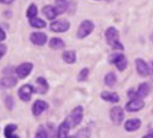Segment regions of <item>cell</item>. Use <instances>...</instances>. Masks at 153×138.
<instances>
[{
    "label": "cell",
    "mask_w": 153,
    "mask_h": 138,
    "mask_svg": "<svg viewBox=\"0 0 153 138\" xmlns=\"http://www.w3.org/2000/svg\"><path fill=\"white\" fill-rule=\"evenodd\" d=\"M37 14H38V9H37V6H36L35 4H31L30 6L27 7V11H26V16H27L28 19L36 17V16H37Z\"/></svg>",
    "instance_id": "obj_26"
},
{
    "label": "cell",
    "mask_w": 153,
    "mask_h": 138,
    "mask_svg": "<svg viewBox=\"0 0 153 138\" xmlns=\"http://www.w3.org/2000/svg\"><path fill=\"white\" fill-rule=\"evenodd\" d=\"M54 7H56V11L58 15L64 14L67 11V9H68V1H67V0H56Z\"/></svg>",
    "instance_id": "obj_22"
},
{
    "label": "cell",
    "mask_w": 153,
    "mask_h": 138,
    "mask_svg": "<svg viewBox=\"0 0 153 138\" xmlns=\"http://www.w3.org/2000/svg\"><path fill=\"white\" fill-rule=\"evenodd\" d=\"M123 116H125V114H123L122 107L115 106V107L111 108V111H110V118L112 120L114 123L120 125V123L123 121Z\"/></svg>",
    "instance_id": "obj_9"
},
{
    "label": "cell",
    "mask_w": 153,
    "mask_h": 138,
    "mask_svg": "<svg viewBox=\"0 0 153 138\" xmlns=\"http://www.w3.org/2000/svg\"><path fill=\"white\" fill-rule=\"evenodd\" d=\"M143 107H145V102H143L142 99H138V97H133L131 101L126 104V110L128 112H137Z\"/></svg>",
    "instance_id": "obj_8"
},
{
    "label": "cell",
    "mask_w": 153,
    "mask_h": 138,
    "mask_svg": "<svg viewBox=\"0 0 153 138\" xmlns=\"http://www.w3.org/2000/svg\"><path fill=\"white\" fill-rule=\"evenodd\" d=\"M67 138H75V137H74V136H68Z\"/></svg>",
    "instance_id": "obj_35"
},
{
    "label": "cell",
    "mask_w": 153,
    "mask_h": 138,
    "mask_svg": "<svg viewBox=\"0 0 153 138\" xmlns=\"http://www.w3.org/2000/svg\"><path fill=\"white\" fill-rule=\"evenodd\" d=\"M136 69H137V73L142 76H148L151 74V67L143 61L141 58H137L136 59Z\"/></svg>",
    "instance_id": "obj_10"
},
{
    "label": "cell",
    "mask_w": 153,
    "mask_h": 138,
    "mask_svg": "<svg viewBox=\"0 0 153 138\" xmlns=\"http://www.w3.org/2000/svg\"><path fill=\"white\" fill-rule=\"evenodd\" d=\"M94 30V24L90 21V20H84V21L80 24L79 28H78V32H76V36L78 38H85L87 36H89Z\"/></svg>",
    "instance_id": "obj_2"
},
{
    "label": "cell",
    "mask_w": 153,
    "mask_h": 138,
    "mask_svg": "<svg viewBox=\"0 0 153 138\" xmlns=\"http://www.w3.org/2000/svg\"><path fill=\"white\" fill-rule=\"evenodd\" d=\"M73 126V122L71 120V117H67L63 121V123H61V126L58 127V133H57V138H67L69 133V130Z\"/></svg>",
    "instance_id": "obj_6"
},
{
    "label": "cell",
    "mask_w": 153,
    "mask_h": 138,
    "mask_svg": "<svg viewBox=\"0 0 153 138\" xmlns=\"http://www.w3.org/2000/svg\"><path fill=\"white\" fill-rule=\"evenodd\" d=\"M35 138H50V137H48V133L46 132V130H45V128L40 127V128H38V131L36 132V136H35Z\"/></svg>",
    "instance_id": "obj_28"
},
{
    "label": "cell",
    "mask_w": 153,
    "mask_h": 138,
    "mask_svg": "<svg viewBox=\"0 0 153 138\" xmlns=\"http://www.w3.org/2000/svg\"><path fill=\"white\" fill-rule=\"evenodd\" d=\"M35 91H36V89L31 84H25V85H22L20 89H19L17 95H19V97H20L22 101L27 102V101L31 100V96H32V94Z\"/></svg>",
    "instance_id": "obj_3"
},
{
    "label": "cell",
    "mask_w": 153,
    "mask_h": 138,
    "mask_svg": "<svg viewBox=\"0 0 153 138\" xmlns=\"http://www.w3.org/2000/svg\"><path fill=\"white\" fill-rule=\"evenodd\" d=\"M149 93H151V86H149V84H148V83H142V84H140L137 91L135 93V97L145 99Z\"/></svg>",
    "instance_id": "obj_15"
},
{
    "label": "cell",
    "mask_w": 153,
    "mask_h": 138,
    "mask_svg": "<svg viewBox=\"0 0 153 138\" xmlns=\"http://www.w3.org/2000/svg\"><path fill=\"white\" fill-rule=\"evenodd\" d=\"M151 70H152V72H153V62H152V63H151Z\"/></svg>",
    "instance_id": "obj_34"
},
{
    "label": "cell",
    "mask_w": 153,
    "mask_h": 138,
    "mask_svg": "<svg viewBox=\"0 0 153 138\" xmlns=\"http://www.w3.org/2000/svg\"><path fill=\"white\" fill-rule=\"evenodd\" d=\"M69 27H71V24L67 21V20H57V21H53V22L50 25L51 31L57 32V33L68 31Z\"/></svg>",
    "instance_id": "obj_5"
},
{
    "label": "cell",
    "mask_w": 153,
    "mask_h": 138,
    "mask_svg": "<svg viewBox=\"0 0 153 138\" xmlns=\"http://www.w3.org/2000/svg\"><path fill=\"white\" fill-rule=\"evenodd\" d=\"M6 39V33H5V31L4 30L0 27V42H3V41H5Z\"/></svg>",
    "instance_id": "obj_31"
},
{
    "label": "cell",
    "mask_w": 153,
    "mask_h": 138,
    "mask_svg": "<svg viewBox=\"0 0 153 138\" xmlns=\"http://www.w3.org/2000/svg\"><path fill=\"white\" fill-rule=\"evenodd\" d=\"M30 25L35 28H45L46 27V21L42 19H38L37 16L36 17H32L30 19Z\"/></svg>",
    "instance_id": "obj_25"
},
{
    "label": "cell",
    "mask_w": 153,
    "mask_h": 138,
    "mask_svg": "<svg viewBox=\"0 0 153 138\" xmlns=\"http://www.w3.org/2000/svg\"><path fill=\"white\" fill-rule=\"evenodd\" d=\"M15 0H0V3L1 4H5V5H9V4H11V3H14Z\"/></svg>",
    "instance_id": "obj_32"
},
{
    "label": "cell",
    "mask_w": 153,
    "mask_h": 138,
    "mask_svg": "<svg viewBox=\"0 0 153 138\" xmlns=\"http://www.w3.org/2000/svg\"><path fill=\"white\" fill-rule=\"evenodd\" d=\"M6 51H7V47L5 45H3V43H0V59H1L5 56Z\"/></svg>",
    "instance_id": "obj_30"
},
{
    "label": "cell",
    "mask_w": 153,
    "mask_h": 138,
    "mask_svg": "<svg viewBox=\"0 0 153 138\" xmlns=\"http://www.w3.org/2000/svg\"><path fill=\"white\" fill-rule=\"evenodd\" d=\"M69 117H71V120L73 122V126L74 127L78 126L83 120V107L82 106H76L75 108H73V111H72Z\"/></svg>",
    "instance_id": "obj_12"
},
{
    "label": "cell",
    "mask_w": 153,
    "mask_h": 138,
    "mask_svg": "<svg viewBox=\"0 0 153 138\" xmlns=\"http://www.w3.org/2000/svg\"><path fill=\"white\" fill-rule=\"evenodd\" d=\"M42 11H43L45 16L48 19V20H54V19L57 17V15H58V14H57V11H56V7L52 6V5H46V6H43Z\"/></svg>",
    "instance_id": "obj_19"
},
{
    "label": "cell",
    "mask_w": 153,
    "mask_h": 138,
    "mask_svg": "<svg viewBox=\"0 0 153 138\" xmlns=\"http://www.w3.org/2000/svg\"><path fill=\"white\" fill-rule=\"evenodd\" d=\"M104 83H105L106 86H110V88L114 86L115 84H116V74L112 73V72L108 73L104 78Z\"/></svg>",
    "instance_id": "obj_24"
},
{
    "label": "cell",
    "mask_w": 153,
    "mask_h": 138,
    "mask_svg": "<svg viewBox=\"0 0 153 138\" xmlns=\"http://www.w3.org/2000/svg\"><path fill=\"white\" fill-rule=\"evenodd\" d=\"M16 84H17V79L13 75H7V76H4V78L0 79V86H1L3 89L14 88Z\"/></svg>",
    "instance_id": "obj_14"
},
{
    "label": "cell",
    "mask_w": 153,
    "mask_h": 138,
    "mask_svg": "<svg viewBox=\"0 0 153 138\" xmlns=\"http://www.w3.org/2000/svg\"><path fill=\"white\" fill-rule=\"evenodd\" d=\"M36 89H37V93L40 94H46L47 91H48V83H47V80L45 78L40 76L36 79Z\"/></svg>",
    "instance_id": "obj_16"
},
{
    "label": "cell",
    "mask_w": 153,
    "mask_h": 138,
    "mask_svg": "<svg viewBox=\"0 0 153 138\" xmlns=\"http://www.w3.org/2000/svg\"><path fill=\"white\" fill-rule=\"evenodd\" d=\"M32 69H33V64L26 62V63H22V64H20L19 67H16L15 68V73H16L17 78L25 79V78H27L28 75L31 74Z\"/></svg>",
    "instance_id": "obj_4"
},
{
    "label": "cell",
    "mask_w": 153,
    "mask_h": 138,
    "mask_svg": "<svg viewBox=\"0 0 153 138\" xmlns=\"http://www.w3.org/2000/svg\"><path fill=\"white\" fill-rule=\"evenodd\" d=\"M62 58H63V61H64L65 63L73 64V63H75V61H76V54H75L74 51H65V52L63 53Z\"/></svg>",
    "instance_id": "obj_23"
},
{
    "label": "cell",
    "mask_w": 153,
    "mask_h": 138,
    "mask_svg": "<svg viewBox=\"0 0 153 138\" xmlns=\"http://www.w3.org/2000/svg\"><path fill=\"white\" fill-rule=\"evenodd\" d=\"M140 127H141V121L138 120V118H132V120L126 121V123H125V130L128 131V132L137 131Z\"/></svg>",
    "instance_id": "obj_17"
},
{
    "label": "cell",
    "mask_w": 153,
    "mask_h": 138,
    "mask_svg": "<svg viewBox=\"0 0 153 138\" xmlns=\"http://www.w3.org/2000/svg\"><path fill=\"white\" fill-rule=\"evenodd\" d=\"M110 62L116 65V68L119 69V70H121V72L125 70L126 67H127V59H126L125 56L121 54V53L114 54V56L111 57V59H110Z\"/></svg>",
    "instance_id": "obj_7"
},
{
    "label": "cell",
    "mask_w": 153,
    "mask_h": 138,
    "mask_svg": "<svg viewBox=\"0 0 153 138\" xmlns=\"http://www.w3.org/2000/svg\"><path fill=\"white\" fill-rule=\"evenodd\" d=\"M151 39H152V41H153V33L151 35Z\"/></svg>",
    "instance_id": "obj_36"
},
{
    "label": "cell",
    "mask_w": 153,
    "mask_h": 138,
    "mask_svg": "<svg viewBox=\"0 0 153 138\" xmlns=\"http://www.w3.org/2000/svg\"><path fill=\"white\" fill-rule=\"evenodd\" d=\"M5 105H6V107L9 108V110H11V108L14 107V99H13V96H6Z\"/></svg>",
    "instance_id": "obj_29"
},
{
    "label": "cell",
    "mask_w": 153,
    "mask_h": 138,
    "mask_svg": "<svg viewBox=\"0 0 153 138\" xmlns=\"http://www.w3.org/2000/svg\"><path fill=\"white\" fill-rule=\"evenodd\" d=\"M88 75H89V68H83L82 70L79 72V74H78V80H79V82L87 80Z\"/></svg>",
    "instance_id": "obj_27"
},
{
    "label": "cell",
    "mask_w": 153,
    "mask_h": 138,
    "mask_svg": "<svg viewBox=\"0 0 153 138\" xmlns=\"http://www.w3.org/2000/svg\"><path fill=\"white\" fill-rule=\"evenodd\" d=\"M47 108H48V104L43 100H36L32 105V114L35 116H41Z\"/></svg>",
    "instance_id": "obj_11"
},
{
    "label": "cell",
    "mask_w": 153,
    "mask_h": 138,
    "mask_svg": "<svg viewBox=\"0 0 153 138\" xmlns=\"http://www.w3.org/2000/svg\"><path fill=\"white\" fill-rule=\"evenodd\" d=\"M101 99L105 100V101H108V102H112V104H116L120 100V97H119V95L116 93H110V91L101 93Z\"/></svg>",
    "instance_id": "obj_18"
},
{
    "label": "cell",
    "mask_w": 153,
    "mask_h": 138,
    "mask_svg": "<svg viewBox=\"0 0 153 138\" xmlns=\"http://www.w3.org/2000/svg\"><path fill=\"white\" fill-rule=\"evenodd\" d=\"M30 39L36 46H43L48 38H47V35L45 32H33V33H31Z\"/></svg>",
    "instance_id": "obj_13"
},
{
    "label": "cell",
    "mask_w": 153,
    "mask_h": 138,
    "mask_svg": "<svg viewBox=\"0 0 153 138\" xmlns=\"http://www.w3.org/2000/svg\"><path fill=\"white\" fill-rule=\"evenodd\" d=\"M17 130V126L16 125H7L6 127H5V130H4V136H5V138H20L17 134H15V131Z\"/></svg>",
    "instance_id": "obj_21"
},
{
    "label": "cell",
    "mask_w": 153,
    "mask_h": 138,
    "mask_svg": "<svg viewBox=\"0 0 153 138\" xmlns=\"http://www.w3.org/2000/svg\"><path fill=\"white\" fill-rule=\"evenodd\" d=\"M48 46L52 49H63L65 47V43L63 42V39L58 38V37H52L48 42Z\"/></svg>",
    "instance_id": "obj_20"
},
{
    "label": "cell",
    "mask_w": 153,
    "mask_h": 138,
    "mask_svg": "<svg viewBox=\"0 0 153 138\" xmlns=\"http://www.w3.org/2000/svg\"><path fill=\"white\" fill-rule=\"evenodd\" d=\"M105 37H106L108 43L116 51H122L123 49V45L120 42L119 39V31L115 27H109L105 32Z\"/></svg>",
    "instance_id": "obj_1"
},
{
    "label": "cell",
    "mask_w": 153,
    "mask_h": 138,
    "mask_svg": "<svg viewBox=\"0 0 153 138\" xmlns=\"http://www.w3.org/2000/svg\"><path fill=\"white\" fill-rule=\"evenodd\" d=\"M142 138H153V133H148V134H146L145 137H142Z\"/></svg>",
    "instance_id": "obj_33"
}]
</instances>
